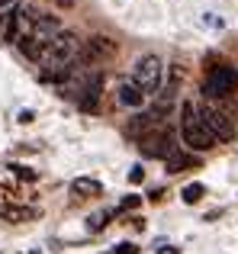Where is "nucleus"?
<instances>
[{
	"mask_svg": "<svg viewBox=\"0 0 238 254\" xmlns=\"http://www.w3.org/2000/svg\"><path fill=\"white\" fill-rule=\"evenodd\" d=\"M81 49H84V42L74 36V32H68V29L58 32V36L52 39L45 58H42V71H64V68H74L77 58H81Z\"/></svg>",
	"mask_w": 238,
	"mask_h": 254,
	"instance_id": "1",
	"label": "nucleus"
},
{
	"mask_svg": "<svg viewBox=\"0 0 238 254\" xmlns=\"http://www.w3.org/2000/svg\"><path fill=\"white\" fill-rule=\"evenodd\" d=\"M180 135L187 142V148H193V151H209L216 145V135L206 129V123L200 116V106L190 103V100L180 106Z\"/></svg>",
	"mask_w": 238,
	"mask_h": 254,
	"instance_id": "2",
	"label": "nucleus"
},
{
	"mask_svg": "<svg viewBox=\"0 0 238 254\" xmlns=\"http://www.w3.org/2000/svg\"><path fill=\"white\" fill-rule=\"evenodd\" d=\"M132 81L142 87L145 97H148V93H158L161 90V81H164V62L158 55L135 58V64H132Z\"/></svg>",
	"mask_w": 238,
	"mask_h": 254,
	"instance_id": "3",
	"label": "nucleus"
},
{
	"mask_svg": "<svg viewBox=\"0 0 238 254\" xmlns=\"http://www.w3.org/2000/svg\"><path fill=\"white\" fill-rule=\"evenodd\" d=\"M200 116H203V123H206V129L216 135V142H232V135H235V116H232L229 106H222V103H203L200 106Z\"/></svg>",
	"mask_w": 238,
	"mask_h": 254,
	"instance_id": "4",
	"label": "nucleus"
},
{
	"mask_svg": "<svg viewBox=\"0 0 238 254\" xmlns=\"http://www.w3.org/2000/svg\"><path fill=\"white\" fill-rule=\"evenodd\" d=\"M232 90H238V68H232V64H216L203 81V93L213 100L229 97Z\"/></svg>",
	"mask_w": 238,
	"mask_h": 254,
	"instance_id": "5",
	"label": "nucleus"
},
{
	"mask_svg": "<svg viewBox=\"0 0 238 254\" xmlns=\"http://www.w3.org/2000/svg\"><path fill=\"white\" fill-rule=\"evenodd\" d=\"M100 93H103V74H100V71H87V74H81V77H77V90H74L77 110L94 113L97 103H100Z\"/></svg>",
	"mask_w": 238,
	"mask_h": 254,
	"instance_id": "6",
	"label": "nucleus"
},
{
	"mask_svg": "<svg viewBox=\"0 0 238 254\" xmlns=\"http://www.w3.org/2000/svg\"><path fill=\"white\" fill-rule=\"evenodd\" d=\"M138 148H142V155H145V158H164V161H171V158L177 155L174 132H171V129L148 132V135L138 138Z\"/></svg>",
	"mask_w": 238,
	"mask_h": 254,
	"instance_id": "7",
	"label": "nucleus"
},
{
	"mask_svg": "<svg viewBox=\"0 0 238 254\" xmlns=\"http://www.w3.org/2000/svg\"><path fill=\"white\" fill-rule=\"evenodd\" d=\"M113 55H116V42L113 39L90 36V39H84V49H81V58H77V62L94 64V62H103V58H113Z\"/></svg>",
	"mask_w": 238,
	"mask_h": 254,
	"instance_id": "8",
	"label": "nucleus"
},
{
	"mask_svg": "<svg viewBox=\"0 0 238 254\" xmlns=\"http://www.w3.org/2000/svg\"><path fill=\"white\" fill-rule=\"evenodd\" d=\"M49 45H52V42H45V39L32 36V32L19 39V52H23L26 58H32V62H39V64H42V58H45V52H49Z\"/></svg>",
	"mask_w": 238,
	"mask_h": 254,
	"instance_id": "9",
	"label": "nucleus"
},
{
	"mask_svg": "<svg viewBox=\"0 0 238 254\" xmlns=\"http://www.w3.org/2000/svg\"><path fill=\"white\" fill-rule=\"evenodd\" d=\"M119 103L122 106H129V110H138V106L145 103V93H142V87H138L135 81H125V84H119Z\"/></svg>",
	"mask_w": 238,
	"mask_h": 254,
	"instance_id": "10",
	"label": "nucleus"
},
{
	"mask_svg": "<svg viewBox=\"0 0 238 254\" xmlns=\"http://www.w3.org/2000/svg\"><path fill=\"white\" fill-rule=\"evenodd\" d=\"M71 190L84 193V196H97V193H103V187H100V180H94V177H77L74 184H71Z\"/></svg>",
	"mask_w": 238,
	"mask_h": 254,
	"instance_id": "11",
	"label": "nucleus"
},
{
	"mask_svg": "<svg viewBox=\"0 0 238 254\" xmlns=\"http://www.w3.org/2000/svg\"><path fill=\"white\" fill-rule=\"evenodd\" d=\"M19 36V10L3 13V42H13Z\"/></svg>",
	"mask_w": 238,
	"mask_h": 254,
	"instance_id": "12",
	"label": "nucleus"
},
{
	"mask_svg": "<svg viewBox=\"0 0 238 254\" xmlns=\"http://www.w3.org/2000/svg\"><path fill=\"white\" fill-rule=\"evenodd\" d=\"M190 168H200V161H196L193 155H174L168 161V171L171 174H180V171H190Z\"/></svg>",
	"mask_w": 238,
	"mask_h": 254,
	"instance_id": "13",
	"label": "nucleus"
},
{
	"mask_svg": "<svg viewBox=\"0 0 238 254\" xmlns=\"http://www.w3.org/2000/svg\"><path fill=\"white\" fill-rule=\"evenodd\" d=\"M203 193H206V187H203V184H190V187H183V203H200Z\"/></svg>",
	"mask_w": 238,
	"mask_h": 254,
	"instance_id": "14",
	"label": "nucleus"
},
{
	"mask_svg": "<svg viewBox=\"0 0 238 254\" xmlns=\"http://www.w3.org/2000/svg\"><path fill=\"white\" fill-rule=\"evenodd\" d=\"M107 222H110V212H97V216H90V222H87V225L97 232V229H103Z\"/></svg>",
	"mask_w": 238,
	"mask_h": 254,
	"instance_id": "15",
	"label": "nucleus"
},
{
	"mask_svg": "<svg viewBox=\"0 0 238 254\" xmlns=\"http://www.w3.org/2000/svg\"><path fill=\"white\" fill-rule=\"evenodd\" d=\"M142 177H145L142 168H132V171H129V184H142Z\"/></svg>",
	"mask_w": 238,
	"mask_h": 254,
	"instance_id": "16",
	"label": "nucleus"
},
{
	"mask_svg": "<svg viewBox=\"0 0 238 254\" xmlns=\"http://www.w3.org/2000/svg\"><path fill=\"white\" fill-rule=\"evenodd\" d=\"M110 254H138V248H135V245H119V248L110 251Z\"/></svg>",
	"mask_w": 238,
	"mask_h": 254,
	"instance_id": "17",
	"label": "nucleus"
},
{
	"mask_svg": "<svg viewBox=\"0 0 238 254\" xmlns=\"http://www.w3.org/2000/svg\"><path fill=\"white\" fill-rule=\"evenodd\" d=\"M138 203H142V199H138V196H125V199H122V209H135Z\"/></svg>",
	"mask_w": 238,
	"mask_h": 254,
	"instance_id": "18",
	"label": "nucleus"
},
{
	"mask_svg": "<svg viewBox=\"0 0 238 254\" xmlns=\"http://www.w3.org/2000/svg\"><path fill=\"white\" fill-rule=\"evenodd\" d=\"M58 6H74V0H55Z\"/></svg>",
	"mask_w": 238,
	"mask_h": 254,
	"instance_id": "19",
	"label": "nucleus"
},
{
	"mask_svg": "<svg viewBox=\"0 0 238 254\" xmlns=\"http://www.w3.org/2000/svg\"><path fill=\"white\" fill-rule=\"evenodd\" d=\"M13 3V0H0V10H6V6H10Z\"/></svg>",
	"mask_w": 238,
	"mask_h": 254,
	"instance_id": "20",
	"label": "nucleus"
},
{
	"mask_svg": "<svg viewBox=\"0 0 238 254\" xmlns=\"http://www.w3.org/2000/svg\"><path fill=\"white\" fill-rule=\"evenodd\" d=\"M161 254H177V251H174V248H164V251H161Z\"/></svg>",
	"mask_w": 238,
	"mask_h": 254,
	"instance_id": "21",
	"label": "nucleus"
}]
</instances>
